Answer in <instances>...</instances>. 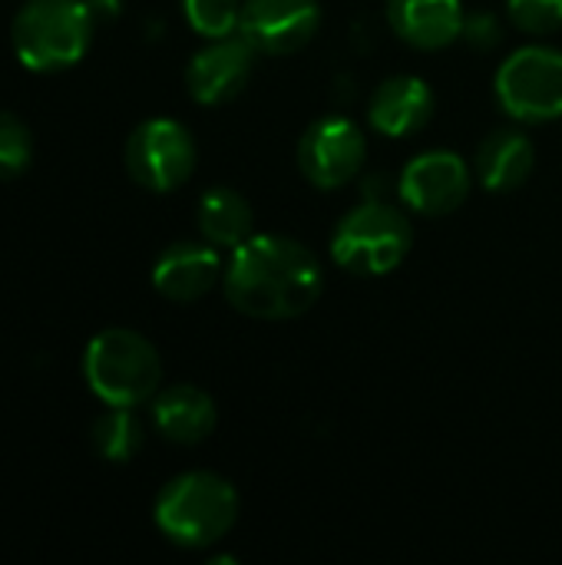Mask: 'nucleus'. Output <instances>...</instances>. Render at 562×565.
Here are the masks:
<instances>
[{
  "label": "nucleus",
  "mask_w": 562,
  "mask_h": 565,
  "mask_svg": "<svg viewBox=\"0 0 562 565\" xmlns=\"http://www.w3.org/2000/svg\"><path fill=\"white\" fill-rule=\"evenodd\" d=\"M414 245L411 218L381 199H368L341 215L331 232V258L361 278L394 271Z\"/></svg>",
  "instance_id": "obj_5"
},
{
  "label": "nucleus",
  "mask_w": 562,
  "mask_h": 565,
  "mask_svg": "<svg viewBox=\"0 0 562 565\" xmlns=\"http://www.w3.org/2000/svg\"><path fill=\"white\" fill-rule=\"evenodd\" d=\"M83 377L106 407H139L159 394L162 361L139 331L106 328L86 344Z\"/></svg>",
  "instance_id": "obj_4"
},
{
  "label": "nucleus",
  "mask_w": 562,
  "mask_h": 565,
  "mask_svg": "<svg viewBox=\"0 0 562 565\" xmlns=\"http://www.w3.org/2000/svg\"><path fill=\"white\" fill-rule=\"evenodd\" d=\"M123 159L136 185L149 192H172L189 182L195 169V139L182 122L156 116L129 132Z\"/></svg>",
  "instance_id": "obj_7"
},
{
  "label": "nucleus",
  "mask_w": 562,
  "mask_h": 565,
  "mask_svg": "<svg viewBox=\"0 0 562 565\" xmlns=\"http://www.w3.org/2000/svg\"><path fill=\"white\" fill-rule=\"evenodd\" d=\"M96 30L89 0H26L10 26L17 60L33 73H60L76 66Z\"/></svg>",
  "instance_id": "obj_3"
},
{
  "label": "nucleus",
  "mask_w": 562,
  "mask_h": 565,
  "mask_svg": "<svg viewBox=\"0 0 562 565\" xmlns=\"http://www.w3.org/2000/svg\"><path fill=\"white\" fill-rule=\"evenodd\" d=\"M368 159L364 132L344 116L315 119L298 142V169L315 189L348 185Z\"/></svg>",
  "instance_id": "obj_8"
},
{
  "label": "nucleus",
  "mask_w": 562,
  "mask_h": 565,
  "mask_svg": "<svg viewBox=\"0 0 562 565\" xmlns=\"http://www.w3.org/2000/svg\"><path fill=\"white\" fill-rule=\"evenodd\" d=\"M497 99L520 122H550L562 116V53L553 46H523L497 70Z\"/></svg>",
  "instance_id": "obj_6"
},
{
  "label": "nucleus",
  "mask_w": 562,
  "mask_h": 565,
  "mask_svg": "<svg viewBox=\"0 0 562 565\" xmlns=\"http://www.w3.org/2000/svg\"><path fill=\"white\" fill-rule=\"evenodd\" d=\"M152 520L169 543L182 550H205L235 526L238 493L229 480L192 470L159 490Z\"/></svg>",
  "instance_id": "obj_2"
},
{
  "label": "nucleus",
  "mask_w": 562,
  "mask_h": 565,
  "mask_svg": "<svg viewBox=\"0 0 562 565\" xmlns=\"http://www.w3.org/2000/svg\"><path fill=\"white\" fill-rule=\"evenodd\" d=\"M537 166V149L520 129H494L477 149V175L490 192L520 189Z\"/></svg>",
  "instance_id": "obj_16"
},
{
  "label": "nucleus",
  "mask_w": 562,
  "mask_h": 565,
  "mask_svg": "<svg viewBox=\"0 0 562 565\" xmlns=\"http://www.w3.org/2000/svg\"><path fill=\"white\" fill-rule=\"evenodd\" d=\"M242 3L245 0H182V10H185V20L192 23L195 33L215 40V36L238 33Z\"/></svg>",
  "instance_id": "obj_19"
},
{
  "label": "nucleus",
  "mask_w": 562,
  "mask_h": 565,
  "mask_svg": "<svg viewBox=\"0 0 562 565\" xmlns=\"http://www.w3.org/2000/svg\"><path fill=\"white\" fill-rule=\"evenodd\" d=\"M199 232L215 248H238L252 238L255 212L248 199L235 189H209L199 202Z\"/></svg>",
  "instance_id": "obj_17"
},
{
  "label": "nucleus",
  "mask_w": 562,
  "mask_h": 565,
  "mask_svg": "<svg viewBox=\"0 0 562 565\" xmlns=\"http://www.w3.org/2000/svg\"><path fill=\"white\" fill-rule=\"evenodd\" d=\"M222 258L215 252V245H202V242H179L169 245L156 265H152V288L176 305H192L199 298H205L219 278H222Z\"/></svg>",
  "instance_id": "obj_12"
},
{
  "label": "nucleus",
  "mask_w": 562,
  "mask_h": 565,
  "mask_svg": "<svg viewBox=\"0 0 562 565\" xmlns=\"http://www.w3.org/2000/svg\"><path fill=\"white\" fill-rule=\"evenodd\" d=\"M222 288L235 311L258 321H288L315 308L325 271L308 245L285 235H252L232 248Z\"/></svg>",
  "instance_id": "obj_1"
},
{
  "label": "nucleus",
  "mask_w": 562,
  "mask_h": 565,
  "mask_svg": "<svg viewBox=\"0 0 562 565\" xmlns=\"http://www.w3.org/2000/svg\"><path fill=\"white\" fill-rule=\"evenodd\" d=\"M507 17L530 36H547L562 26V0H507Z\"/></svg>",
  "instance_id": "obj_21"
},
{
  "label": "nucleus",
  "mask_w": 562,
  "mask_h": 565,
  "mask_svg": "<svg viewBox=\"0 0 562 565\" xmlns=\"http://www.w3.org/2000/svg\"><path fill=\"white\" fill-rule=\"evenodd\" d=\"M152 424L166 440L192 447V444H202L215 430L219 411H215V401L202 387L172 384L152 397Z\"/></svg>",
  "instance_id": "obj_15"
},
{
  "label": "nucleus",
  "mask_w": 562,
  "mask_h": 565,
  "mask_svg": "<svg viewBox=\"0 0 562 565\" xmlns=\"http://www.w3.org/2000/svg\"><path fill=\"white\" fill-rule=\"evenodd\" d=\"M434 116V93L421 76H391L384 79L368 106V119L378 132L404 139L421 132Z\"/></svg>",
  "instance_id": "obj_13"
},
{
  "label": "nucleus",
  "mask_w": 562,
  "mask_h": 565,
  "mask_svg": "<svg viewBox=\"0 0 562 565\" xmlns=\"http://www.w3.org/2000/svg\"><path fill=\"white\" fill-rule=\"evenodd\" d=\"M321 26L318 0H245L238 33L255 53L288 56L305 50Z\"/></svg>",
  "instance_id": "obj_9"
},
{
  "label": "nucleus",
  "mask_w": 562,
  "mask_h": 565,
  "mask_svg": "<svg viewBox=\"0 0 562 565\" xmlns=\"http://www.w3.org/2000/svg\"><path fill=\"white\" fill-rule=\"evenodd\" d=\"M470 189H474V175H470L467 162L444 149L414 156L401 175L404 205L427 218L457 212L467 202Z\"/></svg>",
  "instance_id": "obj_10"
},
{
  "label": "nucleus",
  "mask_w": 562,
  "mask_h": 565,
  "mask_svg": "<svg viewBox=\"0 0 562 565\" xmlns=\"http://www.w3.org/2000/svg\"><path fill=\"white\" fill-rule=\"evenodd\" d=\"M391 30L414 50H444L464 33L460 0H388Z\"/></svg>",
  "instance_id": "obj_14"
},
{
  "label": "nucleus",
  "mask_w": 562,
  "mask_h": 565,
  "mask_svg": "<svg viewBox=\"0 0 562 565\" xmlns=\"http://www.w3.org/2000/svg\"><path fill=\"white\" fill-rule=\"evenodd\" d=\"M255 73V46L242 36H215L209 40L185 70V86L195 103L202 106H222L242 96Z\"/></svg>",
  "instance_id": "obj_11"
},
{
  "label": "nucleus",
  "mask_w": 562,
  "mask_h": 565,
  "mask_svg": "<svg viewBox=\"0 0 562 565\" xmlns=\"http://www.w3.org/2000/svg\"><path fill=\"white\" fill-rule=\"evenodd\" d=\"M93 450L109 463H129L142 450V424L132 407H109L96 417Z\"/></svg>",
  "instance_id": "obj_18"
},
{
  "label": "nucleus",
  "mask_w": 562,
  "mask_h": 565,
  "mask_svg": "<svg viewBox=\"0 0 562 565\" xmlns=\"http://www.w3.org/2000/svg\"><path fill=\"white\" fill-rule=\"evenodd\" d=\"M33 162V136L26 122L0 109V179H17Z\"/></svg>",
  "instance_id": "obj_20"
}]
</instances>
